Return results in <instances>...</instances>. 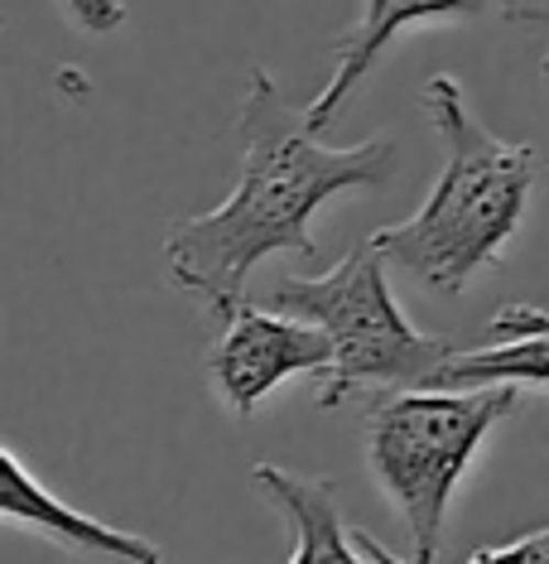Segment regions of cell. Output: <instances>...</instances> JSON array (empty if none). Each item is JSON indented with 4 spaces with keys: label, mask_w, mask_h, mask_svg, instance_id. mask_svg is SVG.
<instances>
[{
    "label": "cell",
    "mask_w": 549,
    "mask_h": 564,
    "mask_svg": "<svg viewBox=\"0 0 549 564\" xmlns=\"http://www.w3.org/2000/svg\"><path fill=\"white\" fill-rule=\"evenodd\" d=\"M502 6L506 0H366L356 30L338 44L333 78H328L323 93L309 101L304 117H309L314 131H328L338 111L356 97V87L372 78L381 54H386L405 30H415V24H439V20H477V15H487V10H502Z\"/></svg>",
    "instance_id": "cell-8"
},
{
    "label": "cell",
    "mask_w": 549,
    "mask_h": 564,
    "mask_svg": "<svg viewBox=\"0 0 549 564\" xmlns=\"http://www.w3.org/2000/svg\"><path fill=\"white\" fill-rule=\"evenodd\" d=\"M386 256L366 237L328 275L279 280L271 304L299 314L333 338V367L318 377V405L338 410L362 391H415L429 387L433 371L458 352L453 343L419 333L395 304L386 280Z\"/></svg>",
    "instance_id": "cell-4"
},
{
    "label": "cell",
    "mask_w": 549,
    "mask_h": 564,
    "mask_svg": "<svg viewBox=\"0 0 549 564\" xmlns=\"http://www.w3.org/2000/svg\"><path fill=\"white\" fill-rule=\"evenodd\" d=\"M333 367V338L318 324L285 310H261L241 300L222 318V333L208 348L212 391L232 415L246 420L255 405L289 377H323Z\"/></svg>",
    "instance_id": "cell-5"
},
{
    "label": "cell",
    "mask_w": 549,
    "mask_h": 564,
    "mask_svg": "<svg viewBox=\"0 0 549 564\" xmlns=\"http://www.w3.org/2000/svg\"><path fill=\"white\" fill-rule=\"evenodd\" d=\"M516 387L472 391H381L366 410V468L381 497L400 511L410 564H433L453 492L468 478L487 434L516 410Z\"/></svg>",
    "instance_id": "cell-3"
},
{
    "label": "cell",
    "mask_w": 549,
    "mask_h": 564,
    "mask_svg": "<svg viewBox=\"0 0 549 564\" xmlns=\"http://www.w3.org/2000/svg\"><path fill=\"white\" fill-rule=\"evenodd\" d=\"M241 178L217 208L178 217L164 237L169 285L227 318L246 275L265 256H314V217L338 194H372L395 178V140L323 145L265 68H251L241 97Z\"/></svg>",
    "instance_id": "cell-1"
},
{
    "label": "cell",
    "mask_w": 549,
    "mask_h": 564,
    "mask_svg": "<svg viewBox=\"0 0 549 564\" xmlns=\"http://www.w3.org/2000/svg\"><path fill=\"white\" fill-rule=\"evenodd\" d=\"M419 107L433 121L443 145V170L415 217L376 227L372 241L395 271H405L433 294H463L487 265L510 251L526 223L540 155L510 145L472 117L463 83L433 73L419 93Z\"/></svg>",
    "instance_id": "cell-2"
},
{
    "label": "cell",
    "mask_w": 549,
    "mask_h": 564,
    "mask_svg": "<svg viewBox=\"0 0 549 564\" xmlns=\"http://www.w3.org/2000/svg\"><path fill=\"white\" fill-rule=\"evenodd\" d=\"M502 15L510 24H520V30L540 34V73H545V83H549V0H506Z\"/></svg>",
    "instance_id": "cell-12"
},
{
    "label": "cell",
    "mask_w": 549,
    "mask_h": 564,
    "mask_svg": "<svg viewBox=\"0 0 549 564\" xmlns=\"http://www.w3.org/2000/svg\"><path fill=\"white\" fill-rule=\"evenodd\" d=\"M463 564H549V525L526 531L506 545H482L477 555H468Z\"/></svg>",
    "instance_id": "cell-10"
},
{
    "label": "cell",
    "mask_w": 549,
    "mask_h": 564,
    "mask_svg": "<svg viewBox=\"0 0 549 564\" xmlns=\"http://www.w3.org/2000/svg\"><path fill=\"white\" fill-rule=\"evenodd\" d=\"M251 482L279 507L289 521V564H400L391 560L366 531H352L342 521L338 487L328 478L289 473L279 464H255Z\"/></svg>",
    "instance_id": "cell-7"
},
{
    "label": "cell",
    "mask_w": 549,
    "mask_h": 564,
    "mask_svg": "<svg viewBox=\"0 0 549 564\" xmlns=\"http://www.w3.org/2000/svg\"><path fill=\"white\" fill-rule=\"evenodd\" d=\"M63 15H68L78 30L87 34H111L125 24V6L121 0H58Z\"/></svg>",
    "instance_id": "cell-11"
},
{
    "label": "cell",
    "mask_w": 549,
    "mask_h": 564,
    "mask_svg": "<svg viewBox=\"0 0 549 564\" xmlns=\"http://www.w3.org/2000/svg\"><path fill=\"white\" fill-rule=\"evenodd\" d=\"M492 348L453 352L433 371L429 387L472 391V387H540L549 391V314L535 304H506L492 318Z\"/></svg>",
    "instance_id": "cell-9"
},
{
    "label": "cell",
    "mask_w": 549,
    "mask_h": 564,
    "mask_svg": "<svg viewBox=\"0 0 549 564\" xmlns=\"http://www.w3.org/2000/svg\"><path fill=\"white\" fill-rule=\"evenodd\" d=\"M0 517L10 525H30L44 541L63 545L68 555H87V560H111V564H164V550L145 535H131L111 521L87 517L83 507H68L54 487H44L30 468L20 464V454H0Z\"/></svg>",
    "instance_id": "cell-6"
}]
</instances>
